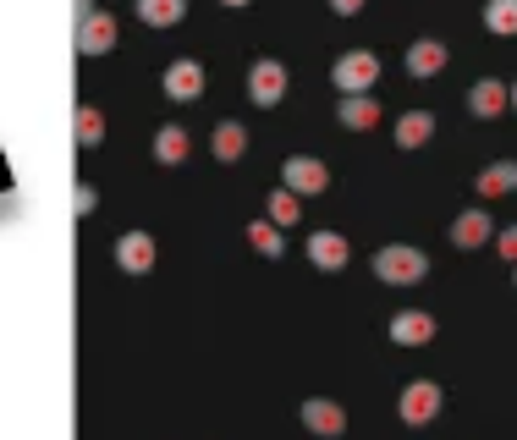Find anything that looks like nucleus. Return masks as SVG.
<instances>
[{"instance_id": "obj_1", "label": "nucleus", "mask_w": 517, "mask_h": 440, "mask_svg": "<svg viewBox=\"0 0 517 440\" xmlns=\"http://www.w3.org/2000/svg\"><path fill=\"white\" fill-rule=\"evenodd\" d=\"M369 264H374V275H380L385 286H413V281H424V275H429V259L418 248H402V242H385Z\"/></svg>"}, {"instance_id": "obj_2", "label": "nucleus", "mask_w": 517, "mask_h": 440, "mask_svg": "<svg viewBox=\"0 0 517 440\" xmlns=\"http://www.w3.org/2000/svg\"><path fill=\"white\" fill-rule=\"evenodd\" d=\"M116 17L110 11H99L94 0H77V50L83 55H110L116 50Z\"/></svg>"}, {"instance_id": "obj_3", "label": "nucleus", "mask_w": 517, "mask_h": 440, "mask_svg": "<svg viewBox=\"0 0 517 440\" xmlns=\"http://www.w3.org/2000/svg\"><path fill=\"white\" fill-rule=\"evenodd\" d=\"M330 83H336L341 94H369V88L380 83V55H374V50L336 55V66H330Z\"/></svg>"}, {"instance_id": "obj_4", "label": "nucleus", "mask_w": 517, "mask_h": 440, "mask_svg": "<svg viewBox=\"0 0 517 440\" xmlns=\"http://www.w3.org/2000/svg\"><path fill=\"white\" fill-rule=\"evenodd\" d=\"M440 407H446V391H440L435 380H413V385H402V396H396V413H402V424H413V429L435 424Z\"/></svg>"}, {"instance_id": "obj_5", "label": "nucleus", "mask_w": 517, "mask_h": 440, "mask_svg": "<svg viewBox=\"0 0 517 440\" xmlns=\"http://www.w3.org/2000/svg\"><path fill=\"white\" fill-rule=\"evenodd\" d=\"M281 187H286V193H297V198L325 193V187H330L325 160H314V154H292V160H281Z\"/></svg>"}, {"instance_id": "obj_6", "label": "nucleus", "mask_w": 517, "mask_h": 440, "mask_svg": "<svg viewBox=\"0 0 517 440\" xmlns=\"http://www.w3.org/2000/svg\"><path fill=\"white\" fill-rule=\"evenodd\" d=\"M248 99H253V105H264V110L286 99V66L275 61V55H259V61L248 66Z\"/></svg>"}, {"instance_id": "obj_7", "label": "nucleus", "mask_w": 517, "mask_h": 440, "mask_svg": "<svg viewBox=\"0 0 517 440\" xmlns=\"http://www.w3.org/2000/svg\"><path fill=\"white\" fill-rule=\"evenodd\" d=\"M160 88H165V99H176V105H193V99L204 94V61H193V55L171 61L165 77H160Z\"/></svg>"}, {"instance_id": "obj_8", "label": "nucleus", "mask_w": 517, "mask_h": 440, "mask_svg": "<svg viewBox=\"0 0 517 440\" xmlns=\"http://www.w3.org/2000/svg\"><path fill=\"white\" fill-rule=\"evenodd\" d=\"M297 418H303V429H308V435H325V440L347 435V407H341V402H330V396H308V402L297 407Z\"/></svg>"}, {"instance_id": "obj_9", "label": "nucleus", "mask_w": 517, "mask_h": 440, "mask_svg": "<svg viewBox=\"0 0 517 440\" xmlns=\"http://www.w3.org/2000/svg\"><path fill=\"white\" fill-rule=\"evenodd\" d=\"M154 259H160V248H154L149 231H121V237H116V264L127 275H149Z\"/></svg>"}, {"instance_id": "obj_10", "label": "nucleus", "mask_w": 517, "mask_h": 440, "mask_svg": "<svg viewBox=\"0 0 517 440\" xmlns=\"http://www.w3.org/2000/svg\"><path fill=\"white\" fill-rule=\"evenodd\" d=\"M347 259H352V248H347L341 231H314V237H308V264H314V270L336 275V270H347Z\"/></svg>"}, {"instance_id": "obj_11", "label": "nucleus", "mask_w": 517, "mask_h": 440, "mask_svg": "<svg viewBox=\"0 0 517 440\" xmlns=\"http://www.w3.org/2000/svg\"><path fill=\"white\" fill-rule=\"evenodd\" d=\"M391 341L396 347H424V341H435V314H424V308H402V314L391 319Z\"/></svg>"}, {"instance_id": "obj_12", "label": "nucleus", "mask_w": 517, "mask_h": 440, "mask_svg": "<svg viewBox=\"0 0 517 440\" xmlns=\"http://www.w3.org/2000/svg\"><path fill=\"white\" fill-rule=\"evenodd\" d=\"M490 237H495V220L484 215V209H462V215L451 220V242H457V248H484Z\"/></svg>"}, {"instance_id": "obj_13", "label": "nucleus", "mask_w": 517, "mask_h": 440, "mask_svg": "<svg viewBox=\"0 0 517 440\" xmlns=\"http://www.w3.org/2000/svg\"><path fill=\"white\" fill-rule=\"evenodd\" d=\"M336 116H341V127L369 132V127H380V99H374V94H341Z\"/></svg>"}, {"instance_id": "obj_14", "label": "nucleus", "mask_w": 517, "mask_h": 440, "mask_svg": "<svg viewBox=\"0 0 517 440\" xmlns=\"http://www.w3.org/2000/svg\"><path fill=\"white\" fill-rule=\"evenodd\" d=\"M209 154H215L220 165L242 160V154H248V127H242V121H220V127L209 132Z\"/></svg>"}, {"instance_id": "obj_15", "label": "nucleus", "mask_w": 517, "mask_h": 440, "mask_svg": "<svg viewBox=\"0 0 517 440\" xmlns=\"http://www.w3.org/2000/svg\"><path fill=\"white\" fill-rule=\"evenodd\" d=\"M468 110L479 121H495L506 110V83H495V77H479V83L468 88Z\"/></svg>"}, {"instance_id": "obj_16", "label": "nucleus", "mask_w": 517, "mask_h": 440, "mask_svg": "<svg viewBox=\"0 0 517 440\" xmlns=\"http://www.w3.org/2000/svg\"><path fill=\"white\" fill-rule=\"evenodd\" d=\"M473 187H479V198H506V193H517V160L484 165V171L473 176Z\"/></svg>"}, {"instance_id": "obj_17", "label": "nucleus", "mask_w": 517, "mask_h": 440, "mask_svg": "<svg viewBox=\"0 0 517 440\" xmlns=\"http://www.w3.org/2000/svg\"><path fill=\"white\" fill-rule=\"evenodd\" d=\"M407 72L413 77H435V72H446V44L440 39H418V44H407Z\"/></svg>"}, {"instance_id": "obj_18", "label": "nucleus", "mask_w": 517, "mask_h": 440, "mask_svg": "<svg viewBox=\"0 0 517 440\" xmlns=\"http://www.w3.org/2000/svg\"><path fill=\"white\" fill-rule=\"evenodd\" d=\"M187 154H193V138L182 127H154V160L160 165H187Z\"/></svg>"}, {"instance_id": "obj_19", "label": "nucleus", "mask_w": 517, "mask_h": 440, "mask_svg": "<svg viewBox=\"0 0 517 440\" xmlns=\"http://www.w3.org/2000/svg\"><path fill=\"white\" fill-rule=\"evenodd\" d=\"M429 138H435V116H429V110H407V116L396 121V149H424Z\"/></svg>"}, {"instance_id": "obj_20", "label": "nucleus", "mask_w": 517, "mask_h": 440, "mask_svg": "<svg viewBox=\"0 0 517 440\" xmlns=\"http://www.w3.org/2000/svg\"><path fill=\"white\" fill-rule=\"evenodd\" d=\"M132 11H138V22H149V28H171V22L187 17V0H132Z\"/></svg>"}, {"instance_id": "obj_21", "label": "nucleus", "mask_w": 517, "mask_h": 440, "mask_svg": "<svg viewBox=\"0 0 517 440\" xmlns=\"http://www.w3.org/2000/svg\"><path fill=\"white\" fill-rule=\"evenodd\" d=\"M72 138H77V149H99V143H105V116H99L94 105H77Z\"/></svg>"}, {"instance_id": "obj_22", "label": "nucleus", "mask_w": 517, "mask_h": 440, "mask_svg": "<svg viewBox=\"0 0 517 440\" xmlns=\"http://www.w3.org/2000/svg\"><path fill=\"white\" fill-rule=\"evenodd\" d=\"M248 248L264 253V259H281V253H286L281 226H275V220H248Z\"/></svg>"}, {"instance_id": "obj_23", "label": "nucleus", "mask_w": 517, "mask_h": 440, "mask_svg": "<svg viewBox=\"0 0 517 440\" xmlns=\"http://www.w3.org/2000/svg\"><path fill=\"white\" fill-rule=\"evenodd\" d=\"M297 215H303V198L286 193V187H275L270 204H264V220H275V226H297Z\"/></svg>"}, {"instance_id": "obj_24", "label": "nucleus", "mask_w": 517, "mask_h": 440, "mask_svg": "<svg viewBox=\"0 0 517 440\" xmlns=\"http://www.w3.org/2000/svg\"><path fill=\"white\" fill-rule=\"evenodd\" d=\"M484 28L512 39L517 33V0H484Z\"/></svg>"}, {"instance_id": "obj_25", "label": "nucleus", "mask_w": 517, "mask_h": 440, "mask_svg": "<svg viewBox=\"0 0 517 440\" xmlns=\"http://www.w3.org/2000/svg\"><path fill=\"white\" fill-rule=\"evenodd\" d=\"M495 253H501L506 264H517V226H506V231H495Z\"/></svg>"}, {"instance_id": "obj_26", "label": "nucleus", "mask_w": 517, "mask_h": 440, "mask_svg": "<svg viewBox=\"0 0 517 440\" xmlns=\"http://www.w3.org/2000/svg\"><path fill=\"white\" fill-rule=\"evenodd\" d=\"M363 6H369V0H330V11H336V17H358Z\"/></svg>"}, {"instance_id": "obj_27", "label": "nucleus", "mask_w": 517, "mask_h": 440, "mask_svg": "<svg viewBox=\"0 0 517 440\" xmlns=\"http://www.w3.org/2000/svg\"><path fill=\"white\" fill-rule=\"evenodd\" d=\"M94 204H99V198H94V187H77V215H88Z\"/></svg>"}, {"instance_id": "obj_28", "label": "nucleus", "mask_w": 517, "mask_h": 440, "mask_svg": "<svg viewBox=\"0 0 517 440\" xmlns=\"http://www.w3.org/2000/svg\"><path fill=\"white\" fill-rule=\"evenodd\" d=\"M506 105H512V110H517V83H512V88H506Z\"/></svg>"}, {"instance_id": "obj_29", "label": "nucleus", "mask_w": 517, "mask_h": 440, "mask_svg": "<svg viewBox=\"0 0 517 440\" xmlns=\"http://www.w3.org/2000/svg\"><path fill=\"white\" fill-rule=\"evenodd\" d=\"M220 6H231V11H237V6H253V0H220Z\"/></svg>"}, {"instance_id": "obj_30", "label": "nucleus", "mask_w": 517, "mask_h": 440, "mask_svg": "<svg viewBox=\"0 0 517 440\" xmlns=\"http://www.w3.org/2000/svg\"><path fill=\"white\" fill-rule=\"evenodd\" d=\"M512 281H517V264H512Z\"/></svg>"}]
</instances>
